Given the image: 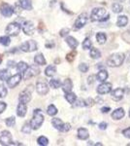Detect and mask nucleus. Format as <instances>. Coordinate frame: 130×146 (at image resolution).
Segmentation results:
<instances>
[{
  "label": "nucleus",
  "instance_id": "obj_31",
  "mask_svg": "<svg viewBox=\"0 0 130 146\" xmlns=\"http://www.w3.org/2000/svg\"><path fill=\"white\" fill-rule=\"evenodd\" d=\"M96 40H97V42L99 44H104L106 42V40H107V36H106V34L103 33V32H98V33L96 34Z\"/></svg>",
  "mask_w": 130,
  "mask_h": 146
},
{
  "label": "nucleus",
  "instance_id": "obj_52",
  "mask_svg": "<svg viewBox=\"0 0 130 146\" xmlns=\"http://www.w3.org/2000/svg\"><path fill=\"white\" fill-rule=\"evenodd\" d=\"M1 62H2V58H0V64H1Z\"/></svg>",
  "mask_w": 130,
  "mask_h": 146
},
{
  "label": "nucleus",
  "instance_id": "obj_54",
  "mask_svg": "<svg viewBox=\"0 0 130 146\" xmlns=\"http://www.w3.org/2000/svg\"><path fill=\"white\" fill-rule=\"evenodd\" d=\"M127 145H128V146H130V143H128V144H127Z\"/></svg>",
  "mask_w": 130,
  "mask_h": 146
},
{
  "label": "nucleus",
  "instance_id": "obj_32",
  "mask_svg": "<svg viewBox=\"0 0 130 146\" xmlns=\"http://www.w3.org/2000/svg\"><path fill=\"white\" fill-rule=\"evenodd\" d=\"M57 112H58L57 108L54 106L53 104L49 105L48 108H47V113H48V115H49V116H54V115L57 114Z\"/></svg>",
  "mask_w": 130,
  "mask_h": 146
},
{
  "label": "nucleus",
  "instance_id": "obj_6",
  "mask_svg": "<svg viewBox=\"0 0 130 146\" xmlns=\"http://www.w3.org/2000/svg\"><path fill=\"white\" fill-rule=\"evenodd\" d=\"M22 79V75L20 73H18V74H15V75H11L10 77L7 80V86L8 88L10 89H14L16 86H18V84L20 83Z\"/></svg>",
  "mask_w": 130,
  "mask_h": 146
},
{
  "label": "nucleus",
  "instance_id": "obj_2",
  "mask_svg": "<svg viewBox=\"0 0 130 146\" xmlns=\"http://www.w3.org/2000/svg\"><path fill=\"white\" fill-rule=\"evenodd\" d=\"M91 20L93 22H103L108 20L110 15L107 13V10L104 8H94L91 12Z\"/></svg>",
  "mask_w": 130,
  "mask_h": 146
},
{
  "label": "nucleus",
  "instance_id": "obj_15",
  "mask_svg": "<svg viewBox=\"0 0 130 146\" xmlns=\"http://www.w3.org/2000/svg\"><path fill=\"white\" fill-rule=\"evenodd\" d=\"M27 113V106L25 103L20 102L16 106V115L18 117H24Z\"/></svg>",
  "mask_w": 130,
  "mask_h": 146
},
{
  "label": "nucleus",
  "instance_id": "obj_20",
  "mask_svg": "<svg viewBox=\"0 0 130 146\" xmlns=\"http://www.w3.org/2000/svg\"><path fill=\"white\" fill-rule=\"evenodd\" d=\"M124 110L123 108H117L112 113V118L114 120H120L124 117Z\"/></svg>",
  "mask_w": 130,
  "mask_h": 146
},
{
  "label": "nucleus",
  "instance_id": "obj_27",
  "mask_svg": "<svg viewBox=\"0 0 130 146\" xmlns=\"http://www.w3.org/2000/svg\"><path fill=\"white\" fill-rule=\"evenodd\" d=\"M65 100L71 104H73L75 102V100H77V96L72 92H68V93H65Z\"/></svg>",
  "mask_w": 130,
  "mask_h": 146
},
{
  "label": "nucleus",
  "instance_id": "obj_10",
  "mask_svg": "<svg viewBox=\"0 0 130 146\" xmlns=\"http://www.w3.org/2000/svg\"><path fill=\"white\" fill-rule=\"evenodd\" d=\"M22 29L23 33H25L26 35H32L34 34L35 31V25L31 21H25L22 25Z\"/></svg>",
  "mask_w": 130,
  "mask_h": 146
},
{
  "label": "nucleus",
  "instance_id": "obj_50",
  "mask_svg": "<svg viewBox=\"0 0 130 146\" xmlns=\"http://www.w3.org/2000/svg\"><path fill=\"white\" fill-rule=\"evenodd\" d=\"M107 123H105V122H102V123L99 124V129H107Z\"/></svg>",
  "mask_w": 130,
  "mask_h": 146
},
{
  "label": "nucleus",
  "instance_id": "obj_5",
  "mask_svg": "<svg viewBox=\"0 0 130 146\" xmlns=\"http://www.w3.org/2000/svg\"><path fill=\"white\" fill-rule=\"evenodd\" d=\"M20 51L24 52V53H30V52L36 51L38 49V45L34 40H28V41H25L24 43L20 44Z\"/></svg>",
  "mask_w": 130,
  "mask_h": 146
},
{
  "label": "nucleus",
  "instance_id": "obj_53",
  "mask_svg": "<svg viewBox=\"0 0 130 146\" xmlns=\"http://www.w3.org/2000/svg\"><path fill=\"white\" fill-rule=\"evenodd\" d=\"M128 32H129V33H130V28H129V29H128Z\"/></svg>",
  "mask_w": 130,
  "mask_h": 146
},
{
  "label": "nucleus",
  "instance_id": "obj_25",
  "mask_svg": "<svg viewBox=\"0 0 130 146\" xmlns=\"http://www.w3.org/2000/svg\"><path fill=\"white\" fill-rule=\"evenodd\" d=\"M56 73V67L54 65H48L45 69V75L48 77H53Z\"/></svg>",
  "mask_w": 130,
  "mask_h": 146
},
{
  "label": "nucleus",
  "instance_id": "obj_3",
  "mask_svg": "<svg viewBox=\"0 0 130 146\" xmlns=\"http://www.w3.org/2000/svg\"><path fill=\"white\" fill-rule=\"evenodd\" d=\"M125 56L122 53H117L114 54L110 56L107 60V65L110 67H117L122 64V62H124Z\"/></svg>",
  "mask_w": 130,
  "mask_h": 146
},
{
  "label": "nucleus",
  "instance_id": "obj_33",
  "mask_svg": "<svg viewBox=\"0 0 130 146\" xmlns=\"http://www.w3.org/2000/svg\"><path fill=\"white\" fill-rule=\"evenodd\" d=\"M5 124L7 127H9V128H13V127L16 125V118L14 116L8 117V118H6V120H5Z\"/></svg>",
  "mask_w": 130,
  "mask_h": 146
},
{
  "label": "nucleus",
  "instance_id": "obj_9",
  "mask_svg": "<svg viewBox=\"0 0 130 146\" xmlns=\"http://www.w3.org/2000/svg\"><path fill=\"white\" fill-rule=\"evenodd\" d=\"M38 74H40V69L37 65H32V66H28L26 69V71L22 74V77L24 80H27L31 77L37 76Z\"/></svg>",
  "mask_w": 130,
  "mask_h": 146
},
{
  "label": "nucleus",
  "instance_id": "obj_7",
  "mask_svg": "<svg viewBox=\"0 0 130 146\" xmlns=\"http://www.w3.org/2000/svg\"><path fill=\"white\" fill-rule=\"evenodd\" d=\"M14 12H15V10H14V8L10 4L4 2V3H2L1 5H0V14H1L3 17L10 18L13 16Z\"/></svg>",
  "mask_w": 130,
  "mask_h": 146
},
{
  "label": "nucleus",
  "instance_id": "obj_42",
  "mask_svg": "<svg viewBox=\"0 0 130 146\" xmlns=\"http://www.w3.org/2000/svg\"><path fill=\"white\" fill-rule=\"evenodd\" d=\"M79 69L81 72L86 73L87 72V70H88V65L86 64V63H81V64L79 65Z\"/></svg>",
  "mask_w": 130,
  "mask_h": 146
},
{
  "label": "nucleus",
  "instance_id": "obj_14",
  "mask_svg": "<svg viewBox=\"0 0 130 146\" xmlns=\"http://www.w3.org/2000/svg\"><path fill=\"white\" fill-rule=\"evenodd\" d=\"M112 91V84L111 83H103L99 85L97 88V93L99 95H106L108 93H111Z\"/></svg>",
  "mask_w": 130,
  "mask_h": 146
},
{
  "label": "nucleus",
  "instance_id": "obj_47",
  "mask_svg": "<svg viewBox=\"0 0 130 146\" xmlns=\"http://www.w3.org/2000/svg\"><path fill=\"white\" fill-rule=\"evenodd\" d=\"M69 31H70V30L68 29V28H63L62 30H60L59 35H60L61 37H65L66 35H67L68 33H69Z\"/></svg>",
  "mask_w": 130,
  "mask_h": 146
},
{
  "label": "nucleus",
  "instance_id": "obj_1",
  "mask_svg": "<svg viewBox=\"0 0 130 146\" xmlns=\"http://www.w3.org/2000/svg\"><path fill=\"white\" fill-rule=\"evenodd\" d=\"M44 115L42 113L41 109H35L33 111V117L31 121L29 122L32 129H38L41 128V126L44 123Z\"/></svg>",
  "mask_w": 130,
  "mask_h": 146
},
{
  "label": "nucleus",
  "instance_id": "obj_18",
  "mask_svg": "<svg viewBox=\"0 0 130 146\" xmlns=\"http://www.w3.org/2000/svg\"><path fill=\"white\" fill-rule=\"evenodd\" d=\"M61 86H62V91L64 92V93H68V92H71L72 91V88H73V83H72V80L67 78L64 80V82H63L62 84H61Z\"/></svg>",
  "mask_w": 130,
  "mask_h": 146
},
{
  "label": "nucleus",
  "instance_id": "obj_24",
  "mask_svg": "<svg viewBox=\"0 0 130 146\" xmlns=\"http://www.w3.org/2000/svg\"><path fill=\"white\" fill-rule=\"evenodd\" d=\"M51 124H53V128L56 129L57 131H61V129H62V127H63V122L61 121V120L59 118H53V120H51Z\"/></svg>",
  "mask_w": 130,
  "mask_h": 146
},
{
  "label": "nucleus",
  "instance_id": "obj_35",
  "mask_svg": "<svg viewBox=\"0 0 130 146\" xmlns=\"http://www.w3.org/2000/svg\"><path fill=\"white\" fill-rule=\"evenodd\" d=\"M49 87L53 89H58L61 86V82L58 79H51V81H49Z\"/></svg>",
  "mask_w": 130,
  "mask_h": 146
},
{
  "label": "nucleus",
  "instance_id": "obj_36",
  "mask_svg": "<svg viewBox=\"0 0 130 146\" xmlns=\"http://www.w3.org/2000/svg\"><path fill=\"white\" fill-rule=\"evenodd\" d=\"M7 95H8V89L6 88L5 85L1 84L0 85V98H6Z\"/></svg>",
  "mask_w": 130,
  "mask_h": 146
},
{
  "label": "nucleus",
  "instance_id": "obj_16",
  "mask_svg": "<svg viewBox=\"0 0 130 146\" xmlns=\"http://www.w3.org/2000/svg\"><path fill=\"white\" fill-rule=\"evenodd\" d=\"M112 92V91H111ZM123 95H124V90L123 89H115L111 93V96H112V98L117 101H119L123 98Z\"/></svg>",
  "mask_w": 130,
  "mask_h": 146
},
{
  "label": "nucleus",
  "instance_id": "obj_55",
  "mask_svg": "<svg viewBox=\"0 0 130 146\" xmlns=\"http://www.w3.org/2000/svg\"><path fill=\"white\" fill-rule=\"evenodd\" d=\"M129 116H130V110H129Z\"/></svg>",
  "mask_w": 130,
  "mask_h": 146
},
{
  "label": "nucleus",
  "instance_id": "obj_28",
  "mask_svg": "<svg viewBox=\"0 0 130 146\" xmlns=\"http://www.w3.org/2000/svg\"><path fill=\"white\" fill-rule=\"evenodd\" d=\"M127 23H128V18H127L126 16H119L117 22V27H125Z\"/></svg>",
  "mask_w": 130,
  "mask_h": 146
},
{
  "label": "nucleus",
  "instance_id": "obj_17",
  "mask_svg": "<svg viewBox=\"0 0 130 146\" xmlns=\"http://www.w3.org/2000/svg\"><path fill=\"white\" fill-rule=\"evenodd\" d=\"M18 5L22 9L26 11L32 10V1L31 0H18Z\"/></svg>",
  "mask_w": 130,
  "mask_h": 146
},
{
  "label": "nucleus",
  "instance_id": "obj_48",
  "mask_svg": "<svg viewBox=\"0 0 130 146\" xmlns=\"http://www.w3.org/2000/svg\"><path fill=\"white\" fill-rule=\"evenodd\" d=\"M122 133H123V135L125 136V137L130 138V128H127V129H123V131H122Z\"/></svg>",
  "mask_w": 130,
  "mask_h": 146
},
{
  "label": "nucleus",
  "instance_id": "obj_21",
  "mask_svg": "<svg viewBox=\"0 0 130 146\" xmlns=\"http://www.w3.org/2000/svg\"><path fill=\"white\" fill-rule=\"evenodd\" d=\"M88 136H89V133H88V131H87L86 129L80 128L79 129H78V137H79L80 139L86 140V139L88 138Z\"/></svg>",
  "mask_w": 130,
  "mask_h": 146
},
{
  "label": "nucleus",
  "instance_id": "obj_39",
  "mask_svg": "<svg viewBox=\"0 0 130 146\" xmlns=\"http://www.w3.org/2000/svg\"><path fill=\"white\" fill-rule=\"evenodd\" d=\"M112 10L114 13H120V12L123 10V7L119 3H114L112 5Z\"/></svg>",
  "mask_w": 130,
  "mask_h": 146
},
{
  "label": "nucleus",
  "instance_id": "obj_46",
  "mask_svg": "<svg viewBox=\"0 0 130 146\" xmlns=\"http://www.w3.org/2000/svg\"><path fill=\"white\" fill-rule=\"evenodd\" d=\"M7 108V104L4 101H0V114H2Z\"/></svg>",
  "mask_w": 130,
  "mask_h": 146
},
{
  "label": "nucleus",
  "instance_id": "obj_38",
  "mask_svg": "<svg viewBox=\"0 0 130 146\" xmlns=\"http://www.w3.org/2000/svg\"><path fill=\"white\" fill-rule=\"evenodd\" d=\"M89 55L92 58H99L101 56V53L99 52L98 49H95V48H92L90 50V53H89Z\"/></svg>",
  "mask_w": 130,
  "mask_h": 146
},
{
  "label": "nucleus",
  "instance_id": "obj_11",
  "mask_svg": "<svg viewBox=\"0 0 130 146\" xmlns=\"http://www.w3.org/2000/svg\"><path fill=\"white\" fill-rule=\"evenodd\" d=\"M31 92H32V89L30 90L29 87H27L26 90L22 91V93L20 94L18 96V101L20 102H22V103H28L30 100H31Z\"/></svg>",
  "mask_w": 130,
  "mask_h": 146
},
{
  "label": "nucleus",
  "instance_id": "obj_40",
  "mask_svg": "<svg viewBox=\"0 0 130 146\" xmlns=\"http://www.w3.org/2000/svg\"><path fill=\"white\" fill-rule=\"evenodd\" d=\"M91 41L89 38H86L84 39V41L82 42V48H84V50H88V49L91 48Z\"/></svg>",
  "mask_w": 130,
  "mask_h": 146
},
{
  "label": "nucleus",
  "instance_id": "obj_34",
  "mask_svg": "<svg viewBox=\"0 0 130 146\" xmlns=\"http://www.w3.org/2000/svg\"><path fill=\"white\" fill-rule=\"evenodd\" d=\"M37 143H38L39 145H41V146H47L49 144V139L46 137V136L41 135V136H39V137L37 138Z\"/></svg>",
  "mask_w": 130,
  "mask_h": 146
},
{
  "label": "nucleus",
  "instance_id": "obj_19",
  "mask_svg": "<svg viewBox=\"0 0 130 146\" xmlns=\"http://www.w3.org/2000/svg\"><path fill=\"white\" fill-rule=\"evenodd\" d=\"M65 41H66V43L68 44V46H69L71 49H73V50H75L78 47V45H79V42H78L77 39L74 38L73 36H67Z\"/></svg>",
  "mask_w": 130,
  "mask_h": 146
},
{
  "label": "nucleus",
  "instance_id": "obj_26",
  "mask_svg": "<svg viewBox=\"0 0 130 146\" xmlns=\"http://www.w3.org/2000/svg\"><path fill=\"white\" fill-rule=\"evenodd\" d=\"M107 78H108V72L106 71L105 69L100 70V71L97 73V75H96V79H97V81L99 82H104Z\"/></svg>",
  "mask_w": 130,
  "mask_h": 146
},
{
  "label": "nucleus",
  "instance_id": "obj_12",
  "mask_svg": "<svg viewBox=\"0 0 130 146\" xmlns=\"http://www.w3.org/2000/svg\"><path fill=\"white\" fill-rule=\"evenodd\" d=\"M87 20H88V16H87L86 13H82L79 17L77 18L76 22H75V27L77 29H80V28L84 27L86 25V23H87Z\"/></svg>",
  "mask_w": 130,
  "mask_h": 146
},
{
  "label": "nucleus",
  "instance_id": "obj_43",
  "mask_svg": "<svg viewBox=\"0 0 130 146\" xmlns=\"http://www.w3.org/2000/svg\"><path fill=\"white\" fill-rule=\"evenodd\" d=\"M75 107H80V106H84V100H75V102L73 103Z\"/></svg>",
  "mask_w": 130,
  "mask_h": 146
},
{
  "label": "nucleus",
  "instance_id": "obj_13",
  "mask_svg": "<svg viewBox=\"0 0 130 146\" xmlns=\"http://www.w3.org/2000/svg\"><path fill=\"white\" fill-rule=\"evenodd\" d=\"M36 91L37 93L39 94L40 96H45L47 95V94L49 93V85L47 83H45V82H41V81H38L36 83Z\"/></svg>",
  "mask_w": 130,
  "mask_h": 146
},
{
  "label": "nucleus",
  "instance_id": "obj_51",
  "mask_svg": "<svg viewBox=\"0 0 130 146\" xmlns=\"http://www.w3.org/2000/svg\"><path fill=\"white\" fill-rule=\"evenodd\" d=\"M110 110H111V108H110V107H108V106H105V107H102V108H101V111H102V112H105V113L109 112Z\"/></svg>",
  "mask_w": 130,
  "mask_h": 146
},
{
  "label": "nucleus",
  "instance_id": "obj_41",
  "mask_svg": "<svg viewBox=\"0 0 130 146\" xmlns=\"http://www.w3.org/2000/svg\"><path fill=\"white\" fill-rule=\"evenodd\" d=\"M94 103H95V101L91 98H86V100H84V106H92Z\"/></svg>",
  "mask_w": 130,
  "mask_h": 146
},
{
  "label": "nucleus",
  "instance_id": "obj_29",
  "mask_svg": "<svg viewBox=\"0 0 130 146\" xmlns=\"http://www.w3.org/2000/svg\"><path fill=\"white\" fill-rule=\"evenodd\" d=\"M10 76H11V73L9 72L8 69L0 70V80L1 81H7Z\"/></svg>",
  "mask_w": 130,
  "mask_h": 146
},
{
  "label": "nucleus",
  "instance_id": "obj_49",
  "mask_svg": "<svg viewBox=\"0 0 130 146\" xmlns=\"http://www.w3.org/2000/svg\"><path fill=\"white\" fill-rule=\"evenodd\" d=\"M7 65H8L9 68H14V67H16V62H14V60H8Z\"/></svg>",
  "mask_w": 130,
  "mask_h": 146
},
{
  "label": "nucleus",
  "instance_id": "obj_44",
  "mask_svg": "<svg viewBox=\"0 0 130 146\" xmlns=\"http://www.w3.org/2000/svg\"><path fill=\"white\" fill-rule=\"evenodd\" d=\"M75 56H76V52H72V53L68 54L67 56H66V58H67L68 62H73L75 58Z\"/></svg>",
  "mask_w": 130,
  "mask_h": 146
},
{
  "label": "nucleus",
  "instance_id": "obj_30",
  "mask_svg": "<svg viewBox=\"0 0 130 146\" xmlns=\"http://www.w3.org/2000/svg\"><path fill=\"white\" fill-rule=\"evenodd\" d=\"M0 44L2 46H9L11 44V38L8 35H4V36H0Z\"/></svg>",
  "mask_w": 130,
  "mask_h": 146
},
{
  "label": "nucleus",
  "instance_id": "obj_37",
  "mask_svg": "<svg viewBox=\"0 0 130 146\" xmlns=\"http://www.w3.org/2000/svg\"><path fill=\"white\" fill-rule=\"evenodd\" d=\"M31 131H32V128L29 123H25L22 128V133H25V135H29V133H31Z\"/></svg>",
  "mask_w": 130,
  "mask_h": 146
},
{
  "label": "nucleus",
  "instance_id": "obj_45",
  "mask_svg": "<svg viewBox=\"0 0 130 146\" xmlns=\"http://www.w3.org/2000/svg\"><path fill=\"white\" fill-rule=\"evenodd\" d=\"M71 129V125L69 123H64L63 124V127H62V129H61V131H63V133H66V131H70Z\"/></svg>",
  "mask_w": 130,
  "mask_h": 146
},
{
  "label": "nucleus",
  "instance_id": "obj_23",
  "mask_svg": "<svg viewBox=\"0 0 130 146\" xmlns=\"http://www.w3.org/2000/svg\"><path fill=\"white\" fill-rule=\"evenodd\" d=\"M16 70H18V72L20 73V74L22 75L23 73L26 71V69L28 68V64L25 62H20L16 63Z\"/></svg>",
  "mask_w": 130,
  "mask_h": 146
},
{
  "label": "nucleus",
  "instance_id": "obj_8",
  "mask_svg": "<svg viewBox=\"0 0 130 146\" xmlns=\"http://www.w3.org/2000/svg\"><path fill=\"white\" fill-rule=\"evenodd\" d=\"M12 143V135L9 131L4 129V131H0V144L7 146L11 145Z\"/></svg>",
  "mask_w": 130,
  "mask_h": 146
},
{
  "label": "nucleus",
  "instance_id": "obj_22",
  "mask_svg": "<svg viewBox=\"0 0 130 146\" xmlns=\"http://www.w3.org/2000/svg\"><path fill=\"white\" fill-rule=\"evenodd\" d=\"M34 62L36 63L37 65H45L47 63L46 58H45L44 55L41 53L37 54V55L34 56Z\"/></svg>",
  "mask_w": 130,
  "mask_h": 146
},
{
  "label": "nucleus",
  "instance_id": "obj_4",
  "mask_svg": "<svg viewBox=\"0 0 130 146\" xmlns=\"http://www.w3.org/2000/svg\"><path fill=\"white\" fill-rule=\"evenodd\" d=\"M20 29H22V27H20V23L14 22L7 25L5 28V32L8 36H18Z\"/></svg>",
  "mask_w": 130,
  "mask_h": 146
}]
</instances>
